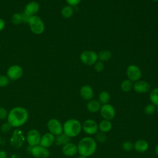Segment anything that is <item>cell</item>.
<instances>
[{
    "label": "cell",
    "instance_id": "4fadbf2b",
    "mask_svg": "<svg viewBox=\"0 0 158 158\" xmlns=\"http://www.w3.org/2000/svg\"><path fill=\"white\" fill-rule=\"evenodd\" d=\"M41 137L40 133L37 130L31 129L28 131L26 138L29 146L33 147L40 144Z\"/></svg>",
    "mask_w": 158,
    "mask_h": 158
},
{
    "label": "cell",
    "instance_id": "30bf717a",
    "mask_svg": "<svg viewBox=\"0 0 158 158\" xmlns=\"http://www.w3.org/2000/svg\"><path fill=\"white\" fill-rule=\"evenodd\" d=\"M126 72L128 80L131 81H137L139 80L142 75L140 69L133 64L130 65L127 67Z\"/></svg>",
    "mask_w": 158,
    "mask_h": 158
},
{
    "label": "cell",
    "instance_id": "ba28073f",
    "mask_svg": "<svg viewBox=\"0 0 158 158\" xmlns=\"http://www.w3.org/2000/svg\"><path fill=\"white\" fill-rule=\"evenodd\" d=\"M47 127L49 132L54 135H59L63 133V125L56 118H51L47 123Z\"/></svg>",
    "mask_w": 158,
    "mask_h": 158
},
{
    "label": "cell",
    "instance_id": "d6a6232c",
    "mask_svg": "<svg viewBox=\"0 0 158 158\" xmlns=\"http://www.w3.org/2000/svg\"><path fill=\"white\" fill-rule=\"evenodd\" d=\"M94 70L96 72H101L104 70V64L101 61H97L94 64Z\"/></svg>",
    "mask_w": 158,
    "mask_h": 158
},
{
    "label": "cell",
    "instance_id": "b9f144b4",
    "mask_svg": "<svg viewBox=\"0 0 158 158\" xmlns=\"http://www.w3.org/2000/svg\"><path fill=\"white\" fill-rule=\"evenodd\" d=\"M156 110H157V114H158V106H157V109H156Z\"/></svg>",
    "mask_w": 158,
    "mask_h": 158
},
{
    "label": "cell",
    "instance_id": "3957f363",
    "mask_svg": "<svg viewBox=\"0 0 158 158\" xmlns=\"http://www.w3.org/2000/svg\"><path fill=\"white\" fill-rule=\"evenodd\" d=\"M82 130V124L75 118L67 120L63 125V133L70 138L76 137L80 135Z\"/></svg>",
    "mask_w": 158,
    "mask_h": 158
},
{
    "label": "cell",
    "instance_id": "f546056e",
    "mask_svg": "<svg viewBox=\"0 0 158 158\" xmlns=\"http://www.w3.org/2000/svg\"><path fill=\"white\" fill-rule=\"evenodd\" d=\"M106 138L107 136L105 133H103L102 131H98L96 133V139L101 143H104L106 140Z\"/></svg>",
    "mask_w": 158,
    "mask_h": 158
},
{
    "label": "cell",
    "instance_id": "f1b7e54d",
    "mask_svg": "<svg viewBox=\"0 0 158 158\" xmlns=\"http://www.w3.org/2000/svg\"><path fill=\"white\" fill-rule=\"evenodd\" d=\"M156 110V106H154L153 104H147L144 108V112L146 115H152Z\"/></svg>",
    "mask_w": 158,
    "mask_h": 158
},
{
    "label": "cell",
    "instance_id": "484cf974",
    "mask_svg": "<svg viewBox=\"0 0 158 158\" xmlns=\"http://www.w3.org/2000/svg\"><path fill=\"white\" fill-rule=\"evenodd\" d=\"M149 99L152 104L156 106H158V88H155L151 91Z\"/></svg>",
    "mask_w": 158,
    "mask_h": 158
},
{
    "label": "cell",
    "instance_id": "ac0fdd59",
    "mask_svg": "<svg viewBox=\"0 0 158 158\" xmlns=\"http://www.w3.org/2000/svg\"><path fill=\"white\" fill-rule=\"evenodd\" d=\"M80 94L81 97L85 100L89 101L92 99L94 96V91L93 88L89 85L83 86L80 90Z\"/></svg>",
    "mask_w": 158,
    "mask_h": 158
},
{
    "label": "cell",
    "instance_id": "1f68e13d",
    "mask_svg": "<svg viewBox=\"0 0 158 158\" xmlns=\"http://www.w3.org/2000/svg\"><path fill=\"white\" fill-rule=\"evenodd\" d=\"M10 81L9 78L4 75H0V88L6 86Z\"/></svg>",
    "mask_w": 158,
    "mask_h": 158
},
{
    "label": "cell",
    "instance_id": "ffe728a7",
    "mask_svg": "<svg viewBox=\"0 0 158 158\" xmlns=\"http://www.w3.org/2000/svg\"><path fill=\"white\" fill-rule=\"evenodd\" d=\"M101 107V104L99 101L96 99H91L86 104L87 110L91 113H96L100 110Z\"/></svg>",
    "mask_w": 158,
    "mask_h": 158
},
{
    "label": "cell",
    "instance_id": "6da1fadb",
    "mask_svg": "<svg viewBox=\"0 0 158 158\" xmlns=\"http://www.w3.org/2000/svg\"><path fill=\"white\" fill-rule=\"evenodd\" d=\"M7 117V122L12 127L18 128L27 122L28 118V112L24 107L18 106L12 109Z\"/></svg>",
    "mask_w": 158,
    "mask_h": 158
},
{
    "label": "cell",
    "instance_id": "7402d4cb",
    "mask_svg": "<svg viewBox=\"0 0 158 158\" xmlns=\"http://www.w3.org/2000/svg\"><path fill=\"white\" fill-rule=\"evenodd\" d=\"M70 140V138L64 133H62L60 135H57L55 137L54 143L57 146H64L65 144L69 143Z\"/></svg>",
    "mask_w": 158,
    "mask_h": 158
},
{
    "label": "cell",
    "instance_id": "7bdbcfd3",
    "mask_svg": "<svg viewBox=\"0 0 158 158\" xmlns=\"http://www.w3.org/2000/svg\"><path fill=\"white\" fill-rule=\"evenodd\" d=\"M1 44H0V49H1Z\"/></svg>",
    "mask_w": 158,
    "mask_h": 158
},
{
    "label": "cell",
    "instance_id": "ab89813d",
    "mask_svg": "<svg viewBox=\"0 0 158 158\" xmlns=\"http://www.w3.org/2000/svg\"><path fill=\"white\" fill-rule=\"evenodd\" d=\"M77 158H88V157H85V156H79L78 157H77Z\"/></svg>",
    "mask_w": 158,
    "mask_h": 158
},
{
    "label": "cell",
    "instance_id": "7a4b0ae2",
    "mask_svg": "<svg viewBox=\"0 0 158 158\" xmlns=\"http://www.w3.org/2000/svg\"><path fill=\"white\" fill-rule=\"evenodd\" d=\"M97 143L94 138L86 136L81 138L77 144L78 153L80 156L89 157L94 154L97 149Z\"/></svg>",
    "mask_w": 158,
    "mask_h": 158
},
{
    "label": "cell",
    "instance_id": "44dd1931",
    "mask_svg": "<svg viewBox=\"0 0 158 158\" xmlns=\"http://www.w3.org/2000/svg\"><path fill=\"white\" fill-rule=\"evenodd\" d=\"M112 128V124L110 120H102L98 124V129L100 131L103 133H107L111 130Z\"/></svg>",
    "mask_w": 158,
    "mask_h": 158
},
{
    "label": "cell",
    "instance_id": "2e32d148",
    "mask_svg": "<svg viewBox=\"0 0 158 158\" xmlns=\"http://www.w3.org/2000/svg\"><path fill=\"white\" fill-rule=\"evenodd\" d=\"M62 153L69 157L73 156L77 153H78V149H77V145H76L73 143L69 142L65 145L62 146Z\"/></svg>",
    "mask_w": 158,
    "mask_h": 158
},
{
    "label": "cell",
    "instance_id": "4dcf8cb0",
    "mask_svg": "<svg viewBox=\"0 0 158 158\" xmlns=\"http://www.w3.org/2000/svg\"><path fill=\"white\" fill-rule=\"evenodd\" d=\"M122 148L125 151H130L133 149V144L130 141H125L122 144Z\"/></svg>",
    "mask_w": 158,
    "mask_h": 158
},
{
    "label": "cell",
    "instance_id": "60d3db41",
    "mask_svg": "<svg viewBox=\"0 0 158 158\" xmlns=\"http://www.w3.org/2000/svg\"><path fill=\"white\" fill-rule=\"evenodd\" d=\"M151 1H154V2H157V1H158V0H151Z\"/></svg>",
    "mask_w": 158,
    "mask_h": 158
},
{
    "label": "cell",
    "instance_id": "4316f807",
    "mask_svg": "<svg viewBox=\"0 0 158 158\" xmlns=\"http://www.w3.org/2000/svg\"><path fill=\"white\" fill-rule=\"evenodd\" d=\"M11 22L14 25H19L23 22V14L21 13H14L11 17Z\"/></svg>",
    "mask_w": 158,
    "mask_h": 158
},
{
    "label": "cell",
    "instance_id": "836d02e7",
    "mask_svg": "<svg viewBox=\"0 0 158 158\" xmlns=\"http://www.w3.org/2000/svg\"><path fill=\"white\" fill-rule=\"evenodd\" d=\"M12 128V127L7 122L6 123H4V124L2 125L1 127V131L3 133H7L11 130Z\"/></svg>",
    "mask_w": 158,
    "mask_h": 158
},
{
    "label": "cell",
    "instance_id": "7c38bea8",
    "mask_svg": "<svg viewBox=\"0 0 158 158\" xmlns=\"http://www.w3.org/2000/svg\"><path fill=\"white\" fill-rule=\"evenodd\" d=\"M30 152L35 158H48L49 156L50 152L48 148H44L40 144L30 146Z\"/></svg>",
    "mask_w": 158,
    "mask_h": 158
},
{
    "label": "cell",
    "instance_id": "83f0119b",
    "mask_svg": "<svg viewBox=\"0 0 158 158\" xmlns=\"http://www.w3.org/2000/svg\"><path fill=\"white\" fill-rule=\"evenodd\" d=\"M120 87H121V89L123 91L128 92L132 89L133 85H132V83L130 80H124L122 82V83L120 85Z\"/></svg>",
    "mask_w": 158,
    "mask_h": 158
},
{
    "label": "cell",
    "instance_id": "9a60e30c",
    "mask_svg": "<svg viewBox=\"0 0 158 158\" xmlns=\"http://www.w3.org/2000/svg\"><path fill=\"white\" fill-rule=\"evenodd\" d=\"M133 88L136 93L143 94L147 93L150 90L151 85L146 81L138 80L135 81V84L133 85Z\"/></svg>",
    "mask_w": 158,
    "mask_h": 158
},
{
    "label": "cell",
    "instance_id": "8fae6325",
    "mask_svg": "<svg viewBox=\"0 0 158 158\" xmlns=\"http://www.w3.org/2000/svg\"><path fill=\"white\" fill-rule=\"evenodd\" d=\"M99 111L101 117L104 120H111L115 116V110L114 107L108 103L102 105Z\"/></svg>",
    "mask_w": 158,
    "mask_h": 158
},
{
    "label": "cell",
    "instance_id": "9c48e42d",
    "mask_svg": "<svg viewBox=\"0 0 158 158\" xmlns=\"http://www.w3.org/2000/svg\"><path fill=\"white\" fill-rule=\"evenodd\" d=\"M82 130L88 135H93L98 131V124L93 119H86L82 123Z\"/></svg>",
    "mask_w": 158,
    "mask_h": 158
},
{
    "label": "cell",
    "instance_id": "d590c367",
    "mask_svg": "<svg viewBox=\"0 0 158 158\" xmlns=\"http://www.w3.org/2000/svg\"><path fill=\"white\" fill-rule=\"evenodd\" d=\"M67 4L70 6H75L78 5L81 0H65Z\"/></svg>",
    "mask_w": 158,
    "mask_h": 158
},
{
    "label": "cell",
    "instance_id": "d6986e66",
    "mask_svg": "<svg viewBox=\"0 0 158 158\" xmlns=\"http://www.w3.org/2000/svg\"><path fill=\"white\" fill-rule=\"evenodd\" d=\"M149 148V143L145 139H140L133 144V149L139 153L145 152Z\"/></svg>",
    "mask_w": 158,
    "mask_h": 158
},
{
    "label": "cell",
    "instance_id": "603a6c76",
    "mask_svg": "<svg viewBox=\"0 0 158 158\" xmlns=\"http://www.w3.org/2000/svg\"><path fill=\"white\" fill-rule=\"evenodd\" d=\"M110 99V96L107 91H103L99 94L98 101L102 105L107 104L109 102Z\"/></svg>",
    "mask_w": 158,
    "mask_h": 158
},
{
    "label": "cell",
    "instance_id": "8d00e7d4",
    "mask_svg": "<svg viewBox=\"0 0 158 158\" xmlns=\"http://www.w3.org/2000/svg\"><path fill=\"white\" fill-rule=\"evenodd\" d=\"M5 26H6L5 21L4 20V19L0 18V31L4 30V28H5Z\"/></svg>",
    "mask_w": 158,
    "mask_h": 158
},
{
    "label": "cell",
    "instance_id": "8992f818",
    "mask_svg": "<svg viewBox=\"0 0 158 158\" xmlns=\"http://www.w3.org/2000/svg\"><path fill=\"white\" fill-rule=\"evenodd\" d=\"M80 60L87 65L94 64L98 60V54L93 51L87 50L83 51L80 56Z\"/></svg>",
    "mask_w": 158,
    "mask_h": 158
},
{
    "label": "cell",
    "instance_id": "f35d334b",
    "mask_svg": "<svg viewBox=\"0 0 158 158\" xmlns=\"http://www.w3.org/2000/svg\"><path fill=\"white\" fill-rule=\"evenodd\" d=\"M155 152L158 156V144L155 147Z\"/></svg>",
    "mask_w": 158,
    "mask_h": 158
},
{
    "label": "cell",
    "instance_id": "5b68a950",
    "mask_svg": "<svg viewBox=\"0 0 158 158\" xmlns=\"http://www.w3.org/2000/svg\"><path fill=\"white\" fill-rule=\"evenodd\" d=\"M23 74L22 67L19 65L14 64L10 65L7 70L6 76L10 80H17L20 79Z\"/></svg>",
    "mask_w": 158,
    "mask_h": 158
},
{
    "label": "cell",
    "instance_id": "277c9868",
    "mask_svg": "<svg viewBox=\"0 0 158 158\" xmlns=\"http://www.w3.org/2000/svg\"><path fill=\"white\" fill-rule=\"evenodd\" d=\"M27 23L29 25L31 31L35 35H41L44 31V23L43 20L39 16L35 15L30 17Z\"/></svg>",
    "mask_w": 158,
    "mask_h": 158
},
{
    "label": "cell",
    "instance_id": "cb8c5ba5",
    "mask_svg": "<svg viewBox=\"0 0 158 158\" xmlns=\"http://www.w3.org/2000/svg\"><path fill=\"white\" fill-rule=\"evenodd\" d=\"M73 14V10L72 6L69 5L64 6L61 10V15L65 19L70 18Z\"/></svg>",
    "mask_w": 158,
    "mask_h": 158
},
{
    "label": "cell",
    "instance_id": "e0dca14e",
    "mask_svg": "<svg viewBox=\"0 0 158 158\" xmlns=\"http://www.w3.org/2000/svg\"><path fill=\"white\" fill-rule=\"evenodd\" d=\"M55 136L53 134L50 132L46 133L44 134L41 137L40 142V145L44 147V148H49L54 143Z\"/></svg>",
    "mask_w": 158,
    "mask_h": 158
},
{
    "label": "cell",
    "instance_id": "74e56055",
    "mask_svg": "<svg viewBox=\"0 0 158 158\" xmlns=\"http://www.w3.org/2000/svg\"><path fill=\"white\" fill-rule=\"evenodd\" d=\"M0 158H7V153L4 151H0Z\"/></svg>",
    "mask_w": 158,
    "mask_h": 158
},
{
    "label": "cell",
    "instance_id": "e575fe53",
    "mask_svg": "<svg viewBox=\"0 0 158 158\" xmlns=\"http://www.w3.org/2000/svg\"><path fill=\"white\" fill-rule=\"evenodd\" d=\"M7 111L4 107H0V120H4L7 117Z\"/></svg>",
    "mask_w": 158,
    "mask_h": 158
},
{
    "label": "cell",
    "instance_id": "d4e9b609",
    "mask_svg": "<svg viewBox=\"0 0 158 158\" xmlns=\"http://www.w3.org/2000/svg\"><path fill=\"white\" fill-rule=\"evenodd\" d=\"M112 57L111 52L108 50H102L98 54V58L100 61H107Z\"/></svg>",
    "mask_w": 158,
    "mask_h": 158
},
{
    "label": "cell",
    "instance_id": "5bb4252c",
    "mask_svg": "<svg viewBox=\"0 0 158 158\" xmlns=\"http://www.w3.org/2000/svg\"><path fill=\"white\" fill-rule=\"evenodd\" d=\"M40 10V4L36 1H30L28 2L23 8V13L28 17L35 15Z\"/></svg>",
    "mask_w": 158,
    "mask_h": 158
},
{
    "label": "cell",
    "instance_id": "52a82bcc",
    "mask_svg": "<svg viewBox=\"0 0 158 158\" xmlns=\"http://www.w3.org/2000/svg\"><path fill=\"white\" fill-rule=\"evenodd\" d=\"M24 141L25 138L22 131L18 128L14 130L10 138V143L12 146L15 148H20L22 146Z\"/></svg>",
    "mask_w": 158,
    "mask_h": 158
}]
</instances>
